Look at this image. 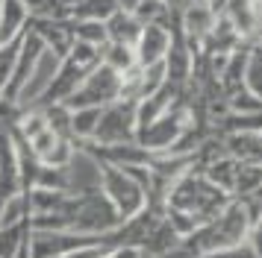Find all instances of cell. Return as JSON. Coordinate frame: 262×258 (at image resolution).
<instances>
[{"label":"cell","instance_id":"16","mask_svg":"<svg viewBox=\"0 0 262 258\" xmlns=\"http://www.w3.org/2000/svg\"><path fill=\"white\" fill-rule=\"evenodd\" d=\"M100 62L112 68L115 73H130L133 68H139V62H136V47L130 44H115V41H106V44L100 47Z\"/></svg>","mask_w":262,"mask_h":258},{"label":"cell","instance_id":"3","mask_svg":"<svg viewBox=\"0 0 262 258\" xmlns=\"http://www.w3.org/2000/svg\"><path fill=\"white\" fill-rule=\"evenodd\" d=\"M121 223V214L115 211V205L106 199V194L97 185H85L80 188V205L77 214L71 220L68 232H80V235H106L112 232Z\"/></svg>","mask_w":262,"mask_h":258},{"label":"cell","instance_id":"12","mask_svg":"<svg viewBox=\"0 0 262 258\" xmlns=\"http://www.w3.org/2000/svg\"><path fill=\"white\" fill-rule=\"evenodd\" d=\"M103 27H106V38H109V41L136 47V41H139V35H142V27H144V23L136 21V15L118 9L106 23H103Z\"/></svg>","mask_w":262,"mask_h":258},{"label":"cell","instance_id":"19","mask_svg":"<svg viewBox=\"0 0 262 258\" xmlns=\"http://www.w3.org/2000/svg\"><path fill=\"white\" fill-rule=\"evenodd\" d=\"M24 33H27V30H24ZM24 33L0 44V94H3V88H6V82H9V76H12V70H15V62H18V53H21Z\"/></svg>","mask_w":262,"mask_h":258},{"label":"cell","instance_id":"15","mask_svg":"<svg viewBox=\"0 0 262 258\" xmlns=\"http://www.w3.org/2000/svg\"><path fill=\"white\" fill-rule=\"evenodd\" d=\"M118 0H80L68 6V18H80V21H97L106 23L115 12H118Z\"/></svg>","mask_w":262,"mask_h":258},{"label":"cell","instance_id":"1","mask_svg":"<svg viewBox=\"0 0 262 258\" xmlns=\"http://www.w3.org/2000/svg\"><path fill=\"white\" fill-rule=\"evenodd\" d=\"M230 202H233V197H230L227 191L215 188L201 170L191 167V170H186L180 179L171 182L168 197H165V209L183 211V214H189L198 226H203V223L215 220Z\"/></svg>","mask_w":262,"mask_h":258},{"label":"cell","instance_id":"11","mask_svg":"<svg viewBox=\"0 0 262 258\" xmlns=\"http://www.w3.org/2000/svg\"><path fill=\"white\" fill-rule=\"evenodd\" d=\"M224 138V150L230 159L248 164V162H262V144L259 135L253 132H233V135H221Z\"/></svg>","mask_w":262,"mask_h":258},{"label":"cell","instance_id":"25","mask_svg":"<svg viewBox=\"0 0 262 258\" xmlns=\"http://www.w3.org/2000/svg\"><path fill=\"white\" fill-rule=\"evenodd\" d=\"M0 6H3V0H0Z\"/></svg>","mask_w":262,"mask_h":258},{"label":"cell","instance_id":"24","mask_svg":"<svg viewBox=\"0 0 262 258\" xmlns=\"http://www.w3.org/2000/svg\"><path fill=\"white\" fill-rule=\"evenodd\" d=\"M256 12H259V23H262V0H256Z\"/></svg>","mask_w":262,"mask_h":258},{"label":"cell","instance_id":"13","mask_svg":"<svg viewBox=\"0 0 262 258\" xmlns=\"http://www.w3.org/2000/svg\"><path fill=\"white\" fill-rule=\"evenodd\" d=\"M201 173L206 176L215 188H221V191H227V194L233 197V185H236V173H238V162L236 159H230V156H218L215 162L203 164Z\"/></svg>","mask_w":262,"mask_h":258},{"label":"cell","instance_id":"14","mask_svg":"<svg viewBox=\"0 0 262 258\" xmlns=\"http://www.w3.org/2000/svg\"><path fill=\"white\" fill-rule=\"evenodd\" d=\"M27 21H30V15L18 0H3V6H0V41H9L15 35H21L27 30Z\"/></svg>","mask_w":262,"mask_h":258},{"label":"cell","instance_id":"18","mask_svg":"<svg viewBox=\"0 0 262 258\" xmlns=\"http://www.w3.org/2000/svg\"><path fill=\"white\" fill-rule=\"evenodd\" d=\"M100 112H103V106L71 109V135H74V144H77V141H89L92 135H95L97 120H100Z\"/></svg>","mask_w":262,"mask_h":258},{"label":"cell","instance_id":"7","mask_svg":"<svg viewBox=\"0 0 262 258\" xmlns=\"http://www.w3.org/2000/svg\"><path fill=\"white\" fill-rule=\"evenodd\" d=\"M45 53H48V47L41 41V35H36L27 27L24 41H21V53H18V62H15V70H12V76H9V82H6L3 94H0L3 103H21V97L30 88V82L36 76V68Z\"/></svg>","mask_w":262,"mask_h":258},{"label":"cell","instance_id":"26","mask_svg":"<svg viewBox=\"0 0 262 258\" xmlns=\"http://www.w3.org/2000/svg\"><path fill=\"white\" fill-rule=\"evenodd\" d=\"M0 44H3V41H0Z\"/></svg>","mask_w":262,"mask_h":258},{"label":"cell","instance_id":"20","mask_svg":"<svg viewBox=\"0 0 262 258\" xmlns=\"http://www.w3.org/2000/svg\"><path fill=\"white\" fill-rule=\"evenodd\" d=\"M18 3L27 9L30 18H65L68 15L62 0H18Z\"/></svg>","mask_w":262,"mask_h":258},{"label":"cell","instance_id":"10","mask_svg":"<svg viewBox=\"0 0 262 258\" xmlns=\"http://www.w3.org/2000/svg\"><path fill=\"white\" fill-rule=\"evenodd\" d=\"M171 47V27L168 23H144L142 35L136 41V62L139 68H150L165 59Z\"/></svg>","mask_w":262,"mask_h":258},{"label":"cell","instance_id":"2","mask_svg":"<svg viewBox=\"0 0 262 258\" xmlns=\"http://www.w3.org/2000/svg\"><path fill=\"white\" fill-rule=\"evenodd\" d=\"M248 235H250L248 211H245V205L238 199H233L215 220L203 223L191 235H186L180 241V246L191 258H203V255H212V252H221V249H230V246L248 241Z\"/></svg>","mask_w":262,"mask_h":258},{"label":"cell","instance_id":"17","mask_svg":"<svg viewBox=\"0 0 262 258\" xmlns=\"http://www.w3.org/2000/svg\"><path fill=\"white\" fill-rule=\"evenodd\" d=\"M262 194V162H238V173H236V185H233V199H245Z\"/></svg>","mask_w":262,"mask_h":258},{"label":"cell","instance_id":"5","mask_svg":"<svg viewBox=\"0 0 262 258\" xmlns=\"http://www.w3.org/2000/svg\"><path fill=\"white\" fill-rule=\"evenodd\" d=\"M136 106H139V100H133V97H118L115 103L103 106L95 135L89 141H95V144H127V141H136V129H139Z\"/></svg>","mask_w":262,"mask_h":258},{"label":"cell","instance_id":"22","mask_svg":"<svg viewBox=\"0 0 262 258\" xmlns=\"http://www.w3.org/2000/svg\"><path fill=\"white\" fill-rule=\"evenodd\" d=\"M106 258H144L139 246H112L106 252Z\"/></svg>","mask_w":262,"mask_h":258},{"label":"cell","instance_id":"8","mask_svg":"<svg viewBox=\"0 0 262 258\" xmlns=\"http://www.w3.org/2000/svg\"><path fill=\"white\" fill-rule=\"evenodd\" d=\"M89 73L85 68H80L71 56L59 59V65L53 70V76L48 80V85L41 88L38 97L33 100H27L24 106H33V109H45V106H53V103H65L74 91H77V85L83 82V76Z\"/></svg>","mask_w":262,"mask_h":258},{"label":"cell","instance_id":"21","mask_svg":"<svg viewBox=\"0 0 262 258\" xmlns=\"http://www.w3.org/2000/svg\"><path fill=\"white\" fill-rule=\"evenodd\" d=\"M203 258H259V255L250 246V241H242V244L230 246V249H221V252H212V255H203Z\"/></svg>","mask_w":262,"mask_h":258},{"label":"cell","instance_id":"4","mask_svg":"<svg viewBox=\"0 0 262 258\" xmlns=\"http://www.w3.org/2000/svg\"><path fill=\"white\" fill-rule=\"evenodd\" d=\"M95 167H97V173H100V185L97 188L115 205L121 220H127V217H133V214H139L144 209V188L127 170L112 167V164H95Z\"/></svg>","mask_w":262,"mask_h":258},{"label":"cell","instance_id":"23","mask_svg":"<svg viewBox=\"0 0 262 258\" xmlns=\"http://www.w3.org/2000/svg\"><path fill=\"white\" fill-rule=\"evenodd\" d=\"M248 241H250V246L256 249V255L262 258V217H259V223L250 229V235H248Z\"/></svg>","mask_w":262,"mask_h":258},{"label":"cell","instance_id":"6","mask_svg":"<svg viewBox=\"0 0 262 258\" xmlns=\"http://www.w3.org/2000/svg\"><path fill=\"white\" fill-rule=\"evenodd\" d=\"M121 85H124V76L115 73L112 68H106L103 62L92 68L83 76V82L77 85V91L65 100L68 109H85V106H109L121 97Z\"/></svg>","mask_w":262,"mask_h":258},{"label":"cell","instance_id":"9","mask_svg":"<svg viewBox=\"0 0 262 258\" xmlns=\"http://www.w3.org/2000/svg\"><path fill=\"white\" fill-rule=\"evenodd\" d=\"M30 147H33V152H36V159L45 167H71L74 156H77V150H74V144L68 138H62V135H56L50 126L38 129L36 135H30Z\"/></svg>","mask_w":262,"mask_h":258}]
</instances>
